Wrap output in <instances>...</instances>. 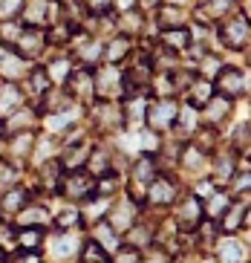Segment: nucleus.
Wrapping results in <instances>:
<instances>
[{
	"mask_svg": "<svg viewBox=\"0 0 251 263\" xmlns=\"http://www.w3.org/2000/svg\"><path fill=\"white\" fill-rule=\"evenodd\" d=\"M55 191L72 202H87L90 197H95V177L87 168L64 171L61 179H58V185H55Z\"/></svg>",
	"mask_w": 251,
	"mask_h": 263,
	"instance_id": "1",
	"label": "nucleus"
},
{
	"mask_svg": "<svg viewBox=\"0 0 251 263\" xmlns=\"http://www.w3.org/2000/svg\"><path fill=\"white\" fill-rule=\"evenodd\" d=\"M176 113H179V104L173 101V96H165V99L147 101V110H145L147 130H153V133L170 130V127H173V122H176Z\"/></svg>",
	"mask_w": 251,
	"mask_h": 263,
	"instance_id": "2",
	"label": "nucleus"
},
{
	"mask_svg": "<svg viewBox=\"0 0 251 263\" xmlns=\"http://www.w3.org/2000/svg\"><path fill=\"white\" fill-rule=\"evenodd\" d=\"M248 38H251V24H248V17L240 15L237 9L220 21V41L228 49H243L248 44Z\"/></svg>",
	"mask_w": 251,
	"mask_h": 263,
	"instance_id": "3",
	"label": "nucleus"
},
{
	"mask_svg": "<svg viewBox=\"0 0 251 263\" xmlns=\"http://www.w3.org/2000/svg\"><path fill=\"white\" fill-rule=\"evenodd\" d=\"M92 87H95V99H124V81L119 64H104L92 72Z\"/></svg>",
	"mask_w": 251,
	"mask_h": 263,
	"instance_id": "4",
	"label": "nucleus"
},
{
	"mask_svg": "<svg viewBox=\"0 0 251 263\" xmlns=\"http://www.w3.org/2000/svg\"><path fill=\"white\" fill-rule=\"evenodd\" d=\"M92 122L101 133H113L124 127V107L119 99H99L92 107Z\"/></svg>",
	"mask_w": 251,
	"mask_h": 263,
	"instance_id": "5",
	"label": "nucleus"
},
{
	"mask_svg": "<svg viewBox=\"0 0 251 263\" xmlns=\"http://www.w3.org/2000/svg\"><path fill=\"white\" fill-rule=\"evenodd\" d=\"M176 194H179V185H176L173 177H167V174H156L153 182L145 188V200L156 209H167V205H173L176 202Z\"/></svg>",
	"mask_w": 251,
	"mask_h": 263,
	"instance_id": "6",
	"label": "nucleus"
},
{
	"mask_svg": "<svg viewBox=\"0 0 251 263\" xmlns=\"http://www.w3.org/2000/svg\"><path fill=\"white\" fill-rule=\"evenodd\" d=\"M104 220L113 226L119 234H124L130 226L139 220V200H127V197H122L119 202H110V209H107Z\"/></svg>",
	"mask_w": 251,
	"mask_h": 263,
	"instance_id": "7",
	"label": "nucleus"
},
{
	"mask_svg": "<svg viewBox=\"0 0 251 263\" xmlns=\"http://www.w3.org/2000/svg\"><path fill=\"white\" fill-rule=\"evenodd\" d=\"M211 81H214V90L220 96H225V99H231V101H234L237 96H243L245 87H248L243 70H237V67H220V72H217Z\"/></svg>",
	"mask_w": 251,
	"mask_h": 263,
	"instance_id": "8",
	"label": "nucleus"
},
{
	"mask_svg": "<svg viewBox=\"0 0 251 263\" xmlns=\"http://www.w3.org/2000/svg\"><path fill=\"white\" fill-rule=\"evenodd\" d=\"M205 220V211H202V200H199L197 194H190L179 202V211H176V226L182 229V232H197V226Z\"/></svg>",
	"mask_w": 251,
	"mask_h": 263,
	"instance_id": "9",
	"label": "nucleus"
},
{
	"mask_svg": "<svg viewBox=\"0 0 251 263\" xmlns=\"http://www.w3.org/2000/svg\"><path fill=\"white\" fill-rule=\"evenodd\" d=\"M211 182L214 185H228L231 177L237 174V151L231 147V151H217L214 154V162H211Z\"/></svg>",
	"mask_w": 251,
	"mask_h": 263,
	"instance_id": "10",
	"label": "nucleus"
},
{
	"mask_svg": "<svg viewBox=\"0 0 251 263\" xmlns=\"http://www.w3.org/2000/svg\"><path fill=\"white\" fill-rule=\"evenodd\" d=\"M44 47H46V32H41L38 26H23L21 38L15 41V52L23 55L26 61L29 58H38L44 52Z\"/></svg>",
	"mask_w": 251,
	"mask_h": 263,
	"instance_id": "11",
	"label": "nucleus"
},
{
	"mask_svg": "<svg viewBox=\"0 0 251 263\" xmlns=\"http://www.w3.org/2000/svg\"><path fill=\"white\" fill-rule=\"evenodd\" d=\"M159 174V165H156V156L153 154H142L133 162V168H130V182H133V188L136 191L145 194V188L153 182V177Z\"/></svg>",
	"mask_w": 251,
	"mask_h": 263,
	"instance_id": "12",
	"label": "nucleus"
},
{
	"mask_svg": "<svg viewBox=\"0 0 251 263\" xmlns=\"http://www.w3.org/2000/svg\"><path fill=\"white\" fill-rule=\"evenodd\" d=\"M90 240H95V243H99L101 249H104L107 255L113 257L115 252H119V249L124 246V240H122V234L115 232L113 226L107 223V220H95V226H92V237Z\"/></svg>",
	"mask_w": 251,
	"mask_h": 263,
	"instance_id": "13",
	"label": "nucleus"
},
{
	"mask_svg": "<svg viewBox=\"0 0 251 263\" xmlns=\"http://www.w3.org/2000/svg\"><path fill=\"white\" fill-rule=\"evenodd\" d=\"M214 93H217V90H214V81H211V78L197 76V78H194V81L188 84V90H185V104H190V107L202 110Z\"/></svg>",
	"mask_w": 251,
	"mask_h": 263,
	"instance_id": "14",
	"label": "nucleus"
},
{
	"mask_svg": "<svg viewBox=\"0 0 251 263\" xmlns=\"http://www.w3.org/2000/svg\"><path fill=\"white\" fill-rule=\"evenodd\" d=\"M49 6H52V0H21V21L26 26H44L49 21Z\"/></svg>",
	"mask_w": 251,
	"mask_h": 263,
	"instance_id": "15",
	"label": "nucleus"
},
{
	"mask_svg": "<svg viewBox=\"0 0 251 263\" xmlns=\"http://www.w3.org/2000/svg\"><path fill=\"white\" fill-rule=\"evenodd\" d=\"M231 107H234V104H231V99H225V96H220V93H214L211 99H208V104L199 110V113H202V119H205L211 127H217V124H222L225 119L231 116Z\"/></svg>",
	"mask_w": 251,
	"mask_h": 263,
	"instance_id": "16",
	"label": "nucleus"
},
{
	"mask_svg": "<svg viewBox=\"0 0 251 263\" xmlns=\"http://www.w3.org/2000/svg\"><path fill=\"white\" fill-rule=\"evenodd\" d=\"M29 72V64H26V58L17 52H3L0 55V76H3V81H17V78H23Z\"/></svg>",
	"mask_w": 251,
	"mask_h": 263,
	"instance_id": "17",
	"label": "nucleus"
},
{
	"mask_svg": "<svg viewBox=\"0 0 251 263\" xmlns=\"http://www.w3.org/2000/svg\"><path fill=\"white\" fill-rule=\"evenodd\" d=\"M17 107H23V93L15 81H3L0 87V119L3 116H12Z\"/></svg>",
	"mask_w": 251,
	"mask_h": 263,
	"instance_id": "18",
	"label": "nucleus"
},
{
	"mask_svg": "<svg viewBox=\"0 0 251 263\" xmlns=\"http://www.w3.org/2000/svg\"><path fill=\"white\" fill-rule=\"evenodd\" d=\"M49 220H52V214H49V209H46V205L26 202V205L17 211V229H23V226H41V229H44Z\"/></svg>",
	"mask_w": 251,
	"mask_h": 263,
	"instance_id": "19",
	"label": "nucleus"
},
{
	"mask_svg": "<svg viewBox=\"0 0 251 263\" xmlns=\"http://www.w3.org/2000/svg\"><path fill=\"white\" fill-rule=\"evenodd\" d=\"M115 26H119V35H124V38H133V35H142V26H145V15L142 12H136V9H122L119 12V21H115Z\"/></svg>",
	"mask_w": 251,
	"mask_h": 263,
	"instance_id": "20",
	"label": "nucleus"
},
{
	"mask_svg": "<svg viewBox=\"0 0 251 263\" xmlns=\"http://www.w3.org/2000/svg\"><path fill=\"white\" fill-rule=\"evenodd\" d=\"M75 119H78V107L72 104V107H64V110H52V113L44 119V124H46V130L49 133H64V130L72 127Z\"/></svg>",
	"mask_w": 251,
	"mask_h": 263,
	"instance_id": "21",
	"label": "nucleus"
},
{
	"mask_svg": "<svg viewBox=\"0 0 251 263\" xmlns=\"http://www.w3.org/2000/svg\"><path fill=\"white\" fill-rule=\"evenodd\" d=\"M90 145H69V147H64V154L58 156L61 159V165H64V171H78V168H87V159H90Z\"/></svg>",
	"mask_w": 251,
	"mask_h": 263,
	"instance_id": "22",
	"label": "nucleus"
},
{
	"mask_svg": "<svg viewBox=\"0 0 251 263\" xmlns=\"http://www.w3.org/2000/svg\"><path fill=\"white\" fill-rule=\"evenodd\" d=\"M130 47H133V44H130V38L119 35V38L107 41V47H104V52H101V58H104V64H122V61H127Z\"/></svg>",
	"mask_w": 251,
	"mask_h": 263,
	"instance_id": "23",
	"label": "nucleus"
},
{
	"mask_svg": "<svg viewBox=\"0 0 251 263\" xmlns=\"http://www.w3.org/2000/svg\"><path fill=\"white\" fill-rule=\"evenodd\" d=\"M162 44L170 47L173 52H182V49H190L194 35H190L188 26H179V29H162Z\"/></svg>",
	"mask_w": 251,
	"mask_h": 263,
	"instance_id": "24",
	"label": "nucleus"
},
{
	"mask_svg": "<svg viewBox=\"0 0 251 263\" xmlns=\"http://www.w3.org/2000/svg\"><path fill=\"white\" fill-rule=\"evenodd\" d=\"M41 240H44V229L41 226H23V229L15 232V243L23 252H38Z\"/></svg>",
	"mask_w": 251,
	"mask_h": 263,
	"instance_id": "25",
	"label": "nucleus"
},
{
	"mask_svg": "<svg viewBox=\"0 0 251 263\" xmlns=\"http://www.w3.org/2000/svg\"><path fill=\"white\" fill-rule=\"evenodd\" d=\"M159 26L162 29H179V26H188V12L182 6H159Z\"/></svg>",
	"mask_w": 251,
	"mask_h": 263,
	"instance_id": "26",
	"label": "nucleus"
},
{
	"mask_svg": "<svg viewBox=\"0 0 251 263\" xmlns=\"http://www.w3.org/2000/svg\"><path fill=\"white\" fill-rule=\"evenodd\" d=\"M26 202H29V194L23 191V188L12 185V188H6L3 200H0V211H6V214H17Z\"/></svg>",
	"mask_w": 251,
	"mask_h": 263,
	"instance_id": "27",
	"label": "nucleus"
},
{
	"mask_svg": "<svg viewBox=\"0 0 251 263\" xmlns=\"http://www.w3.org/2000/svg\"><path fill=\"white\" fill-rule=\"evenodd\" d=\"M237 0H202V21H222L234 12Z\"/></svg>",
	"mask_w": 251,
	"mask_h": 263,
	"instance_id": "28",
	"label": "nucleus"
},
{
	"mask_svg": "<svg viewBox=\"0 0 251 263\" xmlns=\"http://www.w3.org/2000/svg\"><path fill=\"white\" fill-rule=\"evenodd\" d=\"M182 165H185L188 171H197V177H202V174L211 168V162H208V154H202V151H199V147H194V145L182 151Z\"/></svg>",
	"mask_w": 251,
	"mask_h": 263,
	"instance_id": "29",
	"label": "nucleus"
},
{
	"mask_svg": "<svg viewBox=\"0 0 251 263\" xmlns=\"http://www.w3.org/2000/svg\"><path fill=\"white\" fill-rule=\"evenodd\" d=\"M26 76H29V84H26V87H29V93L35 96V99H44V96L55 87L52 81H49V76H46L44 67H35V70H29Z\"/></svg>",
	"mask_w": 251,
	"mask_h": 263,
	"instance_id": "30",
	"label": "nucleus"
},
{
	"mask_svg": "<svg viewBox=\"0 0 251 263\" xmlns=\"http://www.w3.org/2000/svg\"><path fill=\"white\" fill-rule=\"evenodd\" d=\"M81 252V243H78V237L72 232H61L58 237H55V246H52V255L55 257H72Z\"/></svg>",
	"mask_w": 251,
	"mask_h": 263,
	"instance_id": "31",
	"label": "nucleus"
},
{
	"mask_svg": "<svg viewBox=\"0 0 251 263\" xmlns=\"http://www.w3.org/2000/svg\"><path fill=\"white\" fill-rule=\"evenodd\" d=\"M38 110H23V107H17L12 116H9V133H23V130H29L32 124L38 122Z\"/></svg>",
	"mask_w": 251,
	"mask_h": 263,
	"instance_id": "32",
	"label": "nucleus"
},
{
	"mask_svg": "<svg viewBox=\"0 0 251 263\" xmlns=\"http://www.w3.org/2000/svg\"><path fill=\"white\" fill-rule=\"evenodd\" d=\"M245 260V249L237 237H225L220 243V263H243Z\"/></svg>",
	"mask_w": 251,
	"mask_h": 263,
	"instance_id": "33",
	"label": "nucleus"
},
{
	"mask_svg": "<svg viewBox=\"0 0 251 263\" xmlns=\"http://www.w3.org/2000/svg\"><path fill=\"white\" fill-rule=\"evenodd\" d=\"M46 76H49V81L58 87H64V81H67V76L72 72V58H55V61H49L44 67Z\"/></svg>",
	"mask_w": 251,
	"mask_h": 263,
	"instance_id": "34",
	"label": "nucleus"
},
{
	"mask_svg": "<svg viewBox=\"0 0 251 263\" xmlns=\"http://www.w3.org/2000/svg\"><path fill=\"white\" fill-rule=\"evenodd\" d=\"M231 205V200H228V194H208L205 197V202H202V211H205V217L208 220H220V214L225 209Z\"/></svg>",
	"mask_w": 251,
	"mask_h": 263,
	"instance_id": "35",
	"label": "nucleus"
},
{
	"mask_svg": "<svg viewBox=\"0 0 251 263\" xmlns=\"http://www.w3.org/2000/svg\"><path fill=\"white\" fill-rule=\"evenodd\" d=\"M21 32H23V21L3 17V24H0V44L3 47H15V41L21 38Z\"/></svg>",
	"mask_w": 251,
	"mask_h": 263,
	"instance_id": "36",
	"label": "nucleus"
},
{
	"mask_svg": "<svg viewBox=\"0 0 251 263\" xmlns=\"http://www.w3.org/2000/svg\"><path fill=\"white\" fill-rule=\"evenodd\" d=\"M81 263H110V255L95 240H87V243H81Z\"/></svg>",
	"mask_w": 251,
	"mask_h": 263,
	"instance_id": "37",
	"label": "nucleus"
},
{
	"mask_svg": "<svg viewBox=\"0 0 251 263\" xmlns=\"http://www.w3.org/2000/svg\"><path fill=\"white\" fill-rule=\"evenodd\" d=\"M101 52H104V47H101L99 41H90L87 47H81V49L75 52V58L81 61V67H90V70H92V64L101 61Z\"/></svg>",
	"mask_w": 251,
	"mask_h": 263,
	"instance_id": "38",
	"label": "nucleus"
},
{
	"mask_svg": "<svg viewBox=\"0 0 251 263\" xmlns=\"http://www.w3.org/2000/svg\"><path fill=\"white\" fill-rule=\"evenodd\" d=\"M78 223H81V211H78V209L64 211V214L55 217V229H58V232H72Z\"/></svg>",
	"mask_w": 251,
	"mask_h": 263,
	"instance_id": "39",
	"label": "nucleus"
},
{
	"mask_svg": "<svg viewBox=\"0 0 251 263\" xmlns=\"http://www.w3.org/2000/svg\"><path fill=\"white\" fill-rule=\"evenodd\" d=\"M173 257L167 255L162 246H145V255H139V263H170Z\"/></svg>",
	"mask_w": 251,
	"mask_h": 263,
	"instance_id": "40",
	"label": "nucleus"
},
{
	"mask_svg": "<svg viewBox=\"0 0 251 263\" xmlns=\"http://www.w3.org/2000/svg\"><path fill=\"white\" fill-rule=\"evenodd\" d=\"M84 9H87L92 17H107L110 12H113V0H87Z\"/></svg>",
	"mask_w": 251,
	"mask_h": 263,
	"instance_id": "41",
	"label": "nucleus"
},
{
	"mask_svg": "<svg viewBox=\"0 0 251 263\" xmlns=\"http://www.w3.org/2000/svg\"><path fill=\"white\" fill-rule=\"evenodd\" d=\"M139 255H142L139 249H133V246H127V243H124V246L119 249L113 257H110V263H139Z\"/></svg>",
	"mask_w": 251,
	"mask_h": 263,
	"instance_id": "42",
	"label": "nucleus"
},
{
	"mask_svg": "<svg viewBox=\"0 0 251 263\" xmlns=\"http://www.w3.org/2000/svg\"><path fill=\"white\" fill-rule=\"evenodd\" d=\"M0 185L3 188L17 185V171L12 168V165H0Z\"/></svg>",
	"mask_w": 251,
	"mask_h": 263,
	"instance_id": "43",
	"label": "nucleus"
},
{
	"mask_svg": "<svg viewBox=\"0 0 251 263\" xmlns=\"http://www.w3.org/2000/svg\"><path fill=\"white\" fill-rule=\"evenodd\" d=\"M21 9V0H0V15L3 17H12Z\"/></svg>",
	"mask_w": 251,
	"mask_h": 263,
	"instance_id": "44",
	"label": "nucleus"
},
{
	"mask_svg": "<svg viewBox=\"0 0 251 263\" xmlns=\"http://www.w3.org/2000/svg\"><path fill=\"white\" fill-rule=\"evenodd\" d=\"M9 263H41V257H38V252H23V249H21V252H17Z\"/></svg>",
	"mask_w": 251,
	"mask_h": 263,
	"instance_id": "45",
	"label": "nucleus"
},
{
	"mask_svg": "<svg viewBox=\"0 0 251 263\" xmlns=\"http://www.w3.org/2000/svg\"><path fill=\"white\" fill-rule=\"evenodd\" d=\"M142 9H156V6H162V0H136Z\"/></svg>",
	"mask_w": 251,
	"mask_h": 263,
	"instance_id": "46",
	"label": "nucleus"
},
{
	"mask_svg": "<svg viewBox=\"0 0 251 263\" xmlns=\"http://www.w3.org/2000/svg\"><path fill=\"white\" fill-rule=\"evenodd\" d=\"M3 130H6V127H3V119H0V136H3Z\"/></svg>",
	"mask_w": 251,
	"mask_h": 263,
	"instance_id": "47",
	"label": "nucleus"
},
{
	"mask_svg": "<svg viewBox=\"0 0 251 263\" xmlns=\"http://www.w3.org/2000/svg\"><path fill=\"white\" fill-rule=\"evenodd\" d=\"M248 9H251V0H248Z\"/></svg>",
	"mask_w": 251,
	"mask_h": 263,
	"instance_id": "48",
	"label": "nucleus"
},
{
	"mask_svg": "<svg viewBox=\"0 0 251 263\" xmlns=\"http://www.w3.org/2000/svg\"><path fill=\"white\" fill-rule=\"evenodd\" d=\"M199 3H202V0H199Z\"/></svg>",
	"mask_w": 251,
	"mask_h": 263,
	"instance_id": "49",
	"label": "nucleus"
}]
</instances>
